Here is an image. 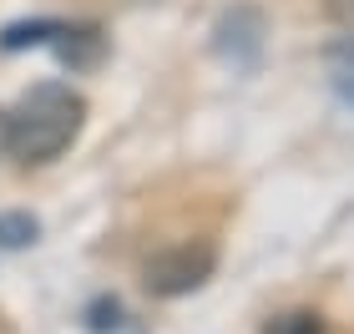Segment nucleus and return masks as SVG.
Masks as SVG:
<instances>
[{
  "label": "nucleus",
  "mask_w": 354,
  "mask_h": 334,
  "mask_svg": "<svg viewBox=\"0 0 354 334\" xmlns=\"http://www.w3.org/2000/svg\"><path fill=\"white\" fill-rule=\"evenodd\" d=\"M329 15H334L339 26H349V30H354V0H329Z\"/></svg>",
  "instance_id": "nucleus-7"
},
{
  "label": "nucleus",
  "mask_w": 354,
  "mask_h": 334,
  "mask_svg": "<svg viewBox=\"0 0 354 334\" xmlns=\"http://www.w3.org/2000/svg\"><path fill=\"white\" fill-rule=\"evenodd\" d=\"M66 30V21H21L0 30V51H26V46H56V36Z\"/></svg>",
  "instance_id": "nucleus-4"
},
{
  "label": "nucleus",
  "mask_w": 354,
  "mask_h": 334,
  "mask_svg": "<svg viewBox=\"0 0 354 334\" xmlns=\"http://www.w3.org/2000/svg\"><path fill=\"white\" fill-rule=\"evenodd\" d=\"M0 157H6V111H0Z\"/></svg>",
  "instance_id": "nucleus-8"
},
{
  "label": "nucleus",
  "mask_w": 354,
  "mask_h": 334,
  "mask_svg": "<svg viewBox=\"0 0 354 334\" xmlns=\"http://www.w3.org/2000/svg\"><path fill=\"white\" fill-rule=\"evenodd\" d=\"M213 268H218L213 243H177V248H162L142 263V284L157 299H183L192 289H203L213 279Z\"/></svg>",
  "instance_id": "nucleus-2"
},
{
  "label": "nucleus",
  "mask_w": 354,
  "mask_h": 334,
  "mask_svg": "<svg viewBox=\"0 0 354 334\" xmlns=\"http://www.w3.org/2000/svg\"><path fill=\"white\" fill-rule=\"evenodd\" d=\"M82 122H86V102L76 97L71 86L46 82L15 111H6V157H15V163H26V167L56 163V157L82 137Z\"/></svg>",
  "instance_id": "nucleus-1"
},
{
  "label": "nucleus",
  "mask_w": 354,
  "mask_h": 334,
  "mask_svg": "<svg viewBox=\"0 0 354 334\" xmlns=\"http://www.w3.org/2000/svg\"><path fill=\"white\" fill-rule=\"evenodd\" d=\"M263 334H324V319H319L314 309H294V314H279V319H268Z\"/></svg>",
  "instance_id": "nucleus-6"
},
{
  "label": "nucleus",
  "mask_w": 354,
  "mask_h": 334,
  "mask_svg": "<svg viewBox=\"0 0 354 334\" xmlns=\"http://www.w3.org/2000/svg\"><path fill=\"white\" fill-rule=\"evenodd\" d=\"M41 238V223L30 213H0V248H30Z\"/></svg>",
  "instance_id": "nucleus-5"
},
{
  "label": "nucleus",
  "mask_w": 354,
  "mask_h": 334,
  "mask_svg": "<svg viewBox=\"0 0 354 334\" xmlns=\"http://www.w3.org/2000/svg\"><path fill=\"white\" fill-rule=\"evenodd\" d=\"M213 51H218L223 61H233V66H253L259 51H263V10L233 6V10L218 21V30H213Z\"/></svg>",
  "instance_id": "nucleus-3"
}]
</instances>
